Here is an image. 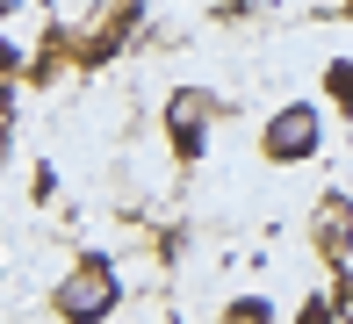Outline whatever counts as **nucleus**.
Masks as SVG:
<instances>
[{
    "label": "nucleus",
    "instance_id": "obj_7",
    "mask_svg": "<svg viewBox=\"0 0 353 324\" xmlns=\"http://www.w3.org/2000/svg\"><path fill=\"white\" fill-rule=\"evenodd\" d=\"M346 14H353V0H346Z\"/></svg>",
    "mask_w": 353,
    "mask_h": 324
},
{
    "label": "nucleus",
    "instance_id": "obj_6",
    "mask_svg": "<svg viewBox=\"0 0 353 324\" xmlns=\"http://www.w3.org/2000/svg\"><path fill=\"white\" fill-rule=\"evenodd\" d=\"M332 303H339V324H353V274H339V288H332Z\"/></svg>",
    "mask_w": 353,
    "mask_h": 324
},
{
    "label": "nucleus",
    "instance_id": "obj_5",
    "mask_svg": "<svg viewBox=\"0 0 353 324\" xmlns=\"http://www.w3.org/2000/svg\"><path fill=\"white\" fill-rule=\"evenodd\" d=\"M325 87H332V101H339V116H353V58L325 65Z\"/></svg>",
    "mask_w": 353,
    "mask_h": 324
},
{
    "label": "nucleus",
    "instance_id": "obj_1",
    "mask_svg": "<svg viewBox=\"0 0 353 324\" xmlns=\"http://www.w3.org/2000/svg\"><path fill=\"white\" fill-rule=\"evenodd\" d=\"M116 303H123V274H116L108 252H79L72 267H65V281L51 288V310L65 317V324H101Z\"/></svg>",
    "mask_w": 353,
    "mask_h": 324
},
{
    "label": "nucleus",
    "instance_id": "obj_2",
    "mask_svg": "<svg viewBox=\"0 0 353 324\" xmlns=\"http://www.w3.org/2000/svg\"><path fill=\"white\" fill-rule=\"evenodd\" d=\"M317 144H325L317 101H281L274 116H267V130H260V159L267 166H303V159H317Z\"/></svg>",
    "mask_w": 353,
    "mask_h": 324
},
{
    "label": "nucleus",
    "instance_id": "obj_4",
    "mask_svg": "<svg viewBox=\"0 0 353 324\" xmlns=\"http://www.w3.org/2000/svg\"><path fill=\"white\" fill-rule=\"evenodd\" d=\"M303 231H310V252L325 259V267L346 274V259H353V194L346 188H325L310 202V216H303Z\"/></svg>",
    "mask_w": 353,
    "mask_h": 324
},
{
    "label": "nucleus",
    "instance_id": "obj_3",
    "mask_svg": "<svg viewBox=\"0 0 353 324\" xmlns=\"http://www.w3.org/2000/svg\"><path fill=\"white\" fill-rule=\"evenodd\" d=\"M210 130H216V94H202V87H173L166 94V144H173V159L195 166V159L210 152Z\"/></svg>",
    "mask_w": 353,
    "mask_h": 324
}]
</instances>
